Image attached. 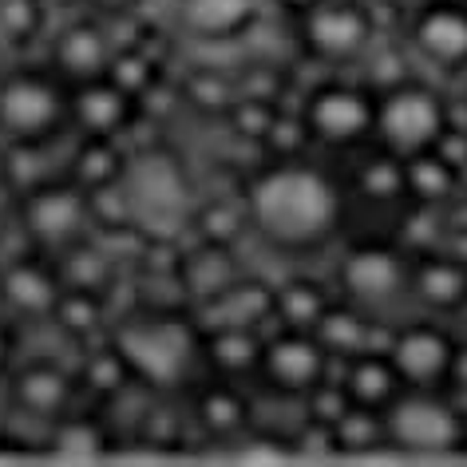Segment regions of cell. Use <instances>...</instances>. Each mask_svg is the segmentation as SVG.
Listing matches in <instances>:
<instances>
[{
	"instance_id": "7a4b0ae2",
	"label": "cell",
	"mask_w": 467,
	"mask_h": 467,
	"mask_svg": "<svg viewBox=\"0 0 467 467\" xmlns=\"http://www.w3.org/2000/svg\"><path fill=\"white\" fill-rule=\"evenodd\" d=\"M111 345L147 389H179L194 377L198 365H206V333L174 313H139L119 325Z\"/></svg>"
},
{
	"instance_id": "8fae6325",
	"label": "cell",
	"mask_w": 467,
	"mask_h": 467,
	"mask_svg": "<svg viewBox=\"0 0 467 467\" xmlns=\"http://www.w3.org/2000/svg\"><path fill=\"white\" fill-rule=\"evenodd\" d=\"M455 348L460 345L448 337V329H440L431 321H416L396 329L389 357L400 372L404 389H443L451 377Z\"/></svg>"
},
{
	"instance_id": "3957f363",
	"label": "cell",
	"mask_w": 467,
	"mask_h": 467,
	"mask_svg": "<svg viewBox=\"0 0 467 467\" xmlns=\"http://www.w3.org/2000/svg\"><path fill=\"white\" fill-rule=\"evenodd\" d=\"M384 431L392 448L408 455H448L467 443L463 408L436 389H404L384 408Z\"/></svg>"
},
{
	"instance_id": "1f68e13d",
	"label": "cell",
	"mask_w": 467,
	"mask_h": 467,
	"mask_svg": "<svg viewBox=\"0 0 467 467\" xmlns=\"http://www.w3.org/2000/svg\"><path fill=\"white\" fill-rule=\"evenodd\" d=\"M230 119H234V131H238V135H246V139H270L277 115L270 108V99L246 96L242 103H234V108H230Z\"/></svg>"
},
{
	"instance_id": "74e56055",
	"label": "cell",
	"mask_w": 467,
	"mask_h": 467,
	"mask_svg": "<svg viewBox=\"0 0 467 467\" xmlns=\"http://www.w3.org/2000/svg\"><path fill=\"white\" fill-rule=\"evenodd\" d=\"M277 5H282V8H289V13H301V16H306L313 5H321V0H277Z\"/></svg>"
},
{
	"instance_id": "5bb4252c",
	"label": "cell",
	"mask_w": 467,
	"mask_h": 467,
	"mask_svg": "<svg viewBox=\"0 0 467 467\" xmlns=\"http://www.w3.org/2000/svg\"><path fill=\"white\" fill-rule=\"evenodd\" d=\"M72 119L91 139H108L131 119V91H123L111 76L84 79L72 96Z\"/></svg>"
},
{
	"instance_id": "5b68a950",
	"label": "cell",
	"mask_w": 467,
	"mask_h": 467,
	"mask_svg": "<svg viewBox=\"0 0 467 467\" xmlns=\"http://www.w3.org/2000/svg\"><path fill=\"white\" fill-rule=\"evenodd\" d=\"M448 131L443 99L424 84H396L389 96L377 99V135L380 147L396 150L400 159L424 155Z\"/></svg>"
},
{
	"instance_id": "f35d334b",
	"label": "cell",
	"mask_w": 467,
	"mask_h": 467,
	"mask_svg": "<svg viewBox=\"0 0 467 467\" xmlns=\"http://www.w3.org/2000/svg\"><path fill=\"white\" fill-rule=\"evenodd\" d=\"M99 8H127V5H135V0H96Z\"/></svg>"
},
{
	"instance_id": "7c38bea8",
	"label": "cell",
	"mask_w": 467,
	"mask_h": 467,
	"mask_svg": "<svg viewBox=\"0 0 467 467\" xmlns=\"http://www.w3.org/2000/svg\"><path fill=\"white\" fill-rule=\"evenodd\" d=\"M91 218V194L79 186H40L25 206V226L48 246H76Z\"/></svg>"
},
{
	"instance_id": "7402d4cb",
	"label": "cell",
	"mask_w": 467,
	"mask_h": 467,
	"mask_svg": "<svg viewBox=\"0 0 467 467\" xmlns=\"http://www.w3.org/2000/svg\"><path fill=\"white\" fill-rule=\"evenodd\" d=\"M262 348H265V337H258V329H242V325L206 329V365H214L222 377L258 372Z\"/></svg>"
},
{
	"instance_id": "30bf717a",
	"label": "cell",
	"mask_w": 467,
	"mask_h": 467,
	"mask_svg": "<svg viewBox=\"0 0 467 467\" xmlns=\"http://www.w3.org/2000/svg\"><path fill=\"white\" fill-rule=\"evenodd\" d=\"M301 20H306L301 36H306L309 52L329 64L357 60V56H365L368 40H372L368 8L348 5V0H321V5H313Z\"/></svg>"
},
{
	"instance_id": "4dcf8cb0",
	"label": "cell",
	"mask_w": 467,
	"mask_h": 467,
	"mask_svg": "<svg viewBox=\"0 0 467 467\" xmlns=\"http://www.w3.org/2000/svg\"><path fill=\"white\" fill-rule=\"evenodd\" d=\"M108 270H111V258L103 250L84 246V242L67 246V282L79 285L84 294H91V289H99L108 282Z\"/></svg>"
},
{
	"instance_id": "d590c367",
	"label": "cell",
	"mask_w": 467,
	"mask_h": 467,
	"mask_svg": "<svg viewBox=\"0 0 467 467\" xmlns=\"http://www.w3.org/2000/svg\"><path fill=\"white\" fill-rule=\"evenodd\" d=\"M448 384L460 396H467V345H460L455 348V360H451V377H448Z\"/></svg>"
},
{
	"instance_id": "e575fe53",
	"label": "cell",
	"mask_w": 467,
	"mask_h": 467,
	"mask_svg": "<svg viewBox=\"0 0 467 467\" xmlns=\"http://www.w3.org/2000/svg\"><path fill=\"white\" fill-rule=\"evenodd\" d=\"M238 455H246V460L254 463H262V460H270V463H282L285 455H294V448L289 443H277V440H254V443H238L234 448Z\"/></svg>"
},
{
	"instance_id": "836d02e7",
	"label": "cell",
	"mask_w": 467,
	"mask_h": 467,
	"mask_svg": "<svg viewBox=\"0 0 467 467\" xmlns=\"http://www.w3.org/2000/svg\"><path fill=\"white\" fill-rule=\"evenodd\" d=\"M0 25L8 32H16V36L36 28V8H32V0H5V5H0Z\"/></svg>"
},
{
	"instance_id": "d6a6232c",
	"label": "cell",
	"mask_w": 467,
	"mask_h": 467,
	"mask_svg": "<svg viewBox=\"0 0 467 467\" xmlns=\"http://www.w3.org/2000/svg\"><path fill=\"white\" fill-rule=\"evenodd\" d=\"M60 325H67L72 333H88L91 325L99 321V306H96V297L91 294H67V297H60V306H56V313H52Z\"/></svg>"
},
{
	"instance_id": "83f0119b",
	"label": "cell",
	"mask_w": 467,
	"mask_h": 467,
	"mask_svg": "<svg viewBox=\"0 0 467 467\" xmlns=\"http://www.w3.org/2000/svg\"><path fill=\"white\" fill-rule=\"evenodd\" d=\"M333 440H337V451H372V448H380V443L389 440V431H384V412L353 404L333 424Z\"/></svg>"
},
{
	"instance_id": "8d00e7d4",
	"label": "cell",
	"mask_w": 467,
	"mask_h": 467,
	"mask_svg": "<svg viewBox=\"0 0 467 467\" xmlns=\"http://www.w3.org/2000/svg\"><path fill=\"white\" fill-rule=\"evenodd\" d=\"M8 365H13V333L0 325V372H8Z\"/></svg>"
},
{
	"instance_id": "2e32d148",
	"label": "cell",
	"mask_w": 467,
	"mask_h": 467,
	"mask_svg": "<svg viewBox=\"0 0 467 467\" xmlns=\"http://www.w3.org/2000/svg\"><path fill=\"white\" fill-rule=\"evenodd\" d=\"M13 396H16V408L28 416H40V420H60L72 404V380L64 377L56 365H32V368H20L13 377Z\"/></svg>"
},
{
	"instance_id": "ba28073f",
	"label": "cell",
	"mask_w": 467,
	"mask_h": 467,
	"mask_svg": "<svg viewBox=\"0 0 467 467\" xmlns=\"http://www.w3.org/2000/svg\"><path fill=\"white\" fill-rule=\"evenodd\" d=\"M306 127L329 147H357L377 135V99L353 84H325L306 103Z\"/></svg>"
},
{
	"instance_id": "ffe728a7",
	"label": "cell",
	"mask_w": 467,
	"mask_h": 467,
	"mask_svg": "<svg viewBox=\"0 0 467 467\" xmlns=\"http://www.w3.org/2000/svg\"><path fill=\"white\" fill-rule=\"evenodd\" d=\"M412 294L428 309H460L467 306V262L460 258H424L412 265Z\"/></svg>"
},
{
	"instance_id": "f1b7e54d",
	"label": "cell",
	"mask_w": 467,
	"mask_h": 467,
	"mask_svg": "<svg viewBox=\"0 0 467 467\" xmlns=\"http://www.w3.org/2000/svg\"><path fill=\"white\" fill-rule=\"evenodd\" d=\"M123 159H119V150H115L108 139H91V143L79 150V159H76V179L84 191H99V186H115L123 179Z\"/></svg>"
},
{
	"instance_id": "e0dca14e",
	"label": "cell",
	"mask_w": 467,
	"mask_h": 467,
	"mask_svg": "<svg viewBox=\"0 0 467 467\" xmlns=\"http://www.w3.org/2000/svg\"><path fill=\"white\" fill-rule=\"evenodd\" d=\"M345 389L353 396V404L384 412V408L404 392V380H400V372H396L389 353H357V357H348Z\"/></svg>"
},
{
	"instance_id": "9c48e42d",
	"label": "cell",
	"mask_w": 467,
	"mask_h": 467,
	"mask_svg": "<svg viewBox=\"0 0 467 467\" xmlns=\"http://www.w3.org/2000/svg\"><path fill=\"white\" fill-rule=\"evenodd\" d=\"M325 368H329V353H325V345L317 341V333L282 329V333L265 337L258 372L274 392L309 396L325 380Z\"/></svg>"
},
{
	"instance_id": "44dd1931",
	"label": "cell",
	"mask_w": 467,
	"mask_h": 467,
	"mask_svg": "<svg viewBox=\"0 0 467 467\" xmlns=\"http://www.w3.org/2000/svg\"><path fill=\"white\" fill-rule=\"evenodd\" d=\"M56 64L64 76L84 84V79H99L111 72V48L96 25H72L56 44Z\"/></svg>"
},
{
	"instance_id": "cb8c5ba5",
	"label": "cell",
	"mask_w": 467,
	"mask_h": 467,
	"mask_svg": "<svg viewBox=\"0 0 467 467\" xmlns=\"http://www.w3.org/2000/svg\"><path fill=\"white\" fill-rule=\"evenodd\" d=\"M333 301L325 297V289L317 282H289L277 289V301H274V317L282 329H301V333H313L321 325V317L329 313Z\"/></svg>"
},
{
	"instance_id": "d4e9b609",
	"label": "cell",
	"mask_w": 467,
	"mask_h": 467,
	"mask_svg": "<svg viewBox=\"0 0 467 467\" xmlns=\"http://www.w3.org/2000/svg\"><path fill=\"white\" fill-rule=\"evenodd\" d=\"M52 455H72V460H96L111 448L108 428L96 424V420H56L48 428V443H44Z\"/></svg>"
},
{
	"instance_id": "f546056e",
	"label": "cell",
	"mask_w": 467,
	"mask_h": 467,
	"mask_svg": "<svg viewBox=\"0 0 467 467\" xmlns=\"http://www.w3.org/2000/svg\"><path fill=\"white\" fill-rule=\"evenodd\" d=\"M198 416H202V428H210V431H242L246 428V404H242V396L230 392V389L202 392Z\"/></svg>"
},
{
	"instance_id": "ac0fdd59",
	"label": "cell",
	"mask_w": 467,
	"mask_h": 467,
	"mask_svg": "<svg viewBox=\"0 0 467 467\" xmlns=\"http://www.w3.org/2000/svg\"><path fill=\"white\" fill-rule=\"evenodd\" d=\"M182 25L202 40H230L258 20V0H182Z\"/></svg>"
},
{
	"instance_id": "603a6c76",
	"label": "cell",
	"mask_w": 467,
	"mask_h": 467,
	"mask_svg": "<svg viewBox=\"0 0 467 467\" xmlns=\"http://www.w3.org/2000/svg\"><path fill=\"white\" fill-rule=\"evenodd\" d=\"M313 333H317V341L325 345L329 357H357L368 345L372 317L360 306H353V301H345V306H329V313H325Z\"/></svg>"
},
{
	"instance_id": "4316f807",
	"label": "cell",
	"mask_w": 467,
	"mask_h": 467,
	"mask_svg": "<svg viewBox=\"0 0 467 467\" xmlns=\"http://www.w3.org/2000/svg\"><path fill=\"white\" fill-rule=\"evenodd\" d=\"M408 162V194L424 198V202H440L455 191V171L440 150H424V155H412L404 159Z\"/></svg>"
},
{
	"instance_id": "277c9868",
	"label": "cell",
	"mask_w": 467,
	"mask_h": 467,
	"mask_svg": "<svg viewBox=\"0 0 467 467\" xmlns=\"http://www.w3.org/2000/svg\"><path fill=\"white\" fill-rule=\"evenodd\" d=\"M123 191L127 206H131V222L150 238H167L194 214V194L182 167L159 150L135 159L123 171Z\"/></svg>"
},
{
	"instance_id": "52a82bcc",
	"label": "cell",
	"mask_w": 467,
	"mask_h": 467,
	"mask_svg": "<svg viewBox=\"0 0 467 467\" xmlns=\"http://www.w3.org/2000/svg\"><path fill=\"white\" fill-rule=\"evenodd\" d=\"M341 289L368 317H380L396 297L412 294V265L389 246H357L341 262Z\"/></svg>"
},
{
	"instance_id": "d6986e66",
	"label": "cell",
	"mask_w": 467,
	"mask_h": 467,
	"mask_svg": "<svg viewBox=\"0 0 467 467\" xmlns=\"http://www.w3.org/2000/svg\"><path fill=\"white\" fill-rule=\"evenodd\" d=\"M277 294L270 285L254 282V277H238L226 294H218L214 301H206L210 325L206 329H222V325H242V329H258V325L274 313Z\"/></svg>"
},
{
	"instance_id": "9a60e30c",
	"label": "cell",
	"mask_w": 467,
	"mask_h": 467,
	"mask_svg": "<svg viewBox=\"0 0 467 467\" xmlns=\"http://www.w3.org/2000/svg\"><path fill=\"white\" fill-rule=\"evenodd\" d=\"M0 297L20 317H52L64 294H60V277L48 274L40 262H13L0 274Z\"/></svg>"
},
{
	"instance_id": "484cf974",
	"label": "cell",
	"mask_w": 467,
	"mask_h": 467,
	"mask_svg": "<svg viewBox=\"0 0 467 467\" xmlns=\"http://www.w3.org/2000/svg\"><path fill=\"white\" fill-rule=\"evenodd\" d=\"M360 191H365L368 198H377V202H389V198H400L408 194V162L396 155V150L380 147L372 150V155L360 162Z\"/></svg>"
},
{
	"instance_id": "4fadbf2b",
	"label": "cell",
	"mask_w": 467,
	"mask_h": 467,
	"mask_svg": "<svg viewBox=\"0 0 467 467\" xmlns=\"http://www.w3.org/2000/svg\"><path fill=\"white\" fill-rule=\"evenodd\" d=\"M412 40L420 56H428L443 72H463L467 67V8L455 0L428 5L412 25Z\"/></svg>"
},
{
	"instance_id": "6da1fadb",
	"label": "cell",
	"mask_w": 467,
	"mask_h": 467,
	"mask_svg": "<svg viewBox=\"0 0 467 467\" xmlns=\"http://www.w3.org/2000/svg\"><path fill=\"white\" fill-rule=\"evenodd\" d=\"M250 222L277 250H313L341 222V194L317 167L282 162L254 182Z\"/></svg>"
},
{
	"instance_id": "8992f818",
	"label": "cell",
	"mask_w": 467,
	"mask_h": 467,
	"mask_svg": "<svg viewBox=\"0 0 467 467\" xmlns=\"http://www.w3.org/2000/svg\"><path fill=\"white\" fill-rule=\"evenodd\" d=\"M67 111H72V99H64V91L48 76H13L8 84H0V131L16 139L20 147L56 135Z\"/></svg>"
}]
</instances>
